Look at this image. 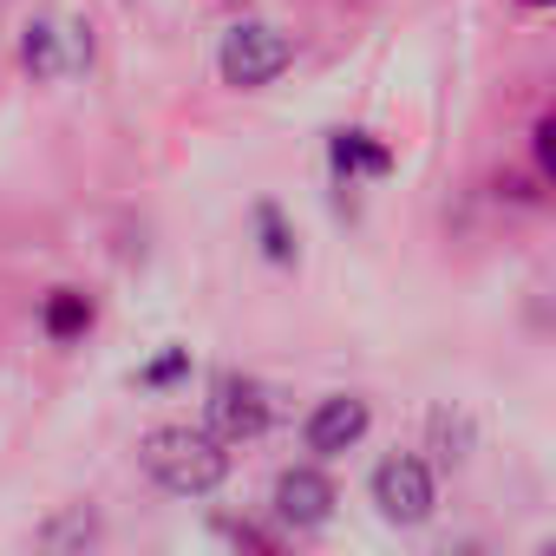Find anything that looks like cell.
<instances>
[{"mask_svg": "<svg viewBox=\"0 0 556 556\" xmlns=\"http://www.w3.org/2000/svg\"><path fill=\"white\" fill-rule=\"evenodd\" d=\"M92 328H99V302H92L86 289H53V295L40 302V334H47L53 348H79Z\"/></svg>", "mask_w": 556, "mask_h": 556, "instance_id": "cell-7", "label": "cell"}, {"mask_svg": "<svg viewBox=\"0 0 556 556\" xmlns=\"http://www.w3.org/2000/svg\"><path fill=\"white\" fill-rule=\"evenodd\" d=\"M530 157H536V177H556V125L549 118L530 125Z\"/></svg>", "mask_w": 556, "mask_h": 556, "instance_id": "cell-11", "label": "cell"}, {"mask_svg": "<svg viewBox=\"0 0 556 556\" xmlns=\"http://www.w3.org/2000/svg\"><path fill=\"white\" fill-rule=\"evenodd\" d=\"M367 426H374V406H367L361 393H328V400H315V413L302 419V445H308L315 458H341V452H354V445L367 439Z\"/></svg>", "mask_w": 556, "mask_h": 556, "instance_id": "cell-4", "label": "cell"}, {"mask_svg": "<svg viewBox=\"0 0 556 556\" xmlns=\"http://www.w3.org/2000/svg\"><path fill=\"white\" fill-rule=\"evenodd\" d=\"M517 8H530V14H543V8H556V0H517Z\"/></svg>", "mask_w": 556, "mask_h": 556, "instance_id": "cell-12", "label": "cell"}, {"mask_svg": "<svg viewBox=\"0 0 556 556\" xmlns=\"http://www.w3.org/2000/svg\"><path fill=\"white\" fill-rule=\"evenodd\" d=\"M255 223H262V249H268V262H295V236L282 229V210L262 203V210H255Z\"/></svg>", "mask_w": 556, "mask_h": 556, "instance_id": "cell-10", "label": "cell"}, {"mask_svg": "<svg viewBox=\"0 0 556 556\" xmlns=\"http://www.w3.org/2000/svg\"><path fill=\"white\" fill-rule=\"evenodd\" d=\"M289 66H295V40L282 27H268V21H236L223 34V47H216V73L236 92H262V86L282 79Z\"/></svg>", "mask_w": 556, "mask_h": 556, "instance_id": "cell-2", "label": "cell"}, {"mask_svg": "<svg viewBox=\"0 0 556 556\" xmlns=\"http://www.w3.org/2000/svg\"><path fill=\"white\" fill-rule=\"evenodd\" d=\"M210 419H216L223 439H255V432L268 426V393H262L249 374H223V380L210 387Z\"/></svg>", "mask_w": 556, "mask_h": 556, "instance_id": "cell-6", "label": "cell"}, {"mask_svg": "<svg viewBox=\"0 0 556 556\" xmlns=\"http://www.w3.org/2000/svg\"><path fill=\"white\" fill-rule=\"evenodd\" d=\"M60 27L53 21H27V34H21V66L40 79V86H53V79H66V53H60Z\"/></svg>", "mask_w": 556, "mask_h": 556, "instance_id": "cell-9", "label": "cell"}, {"mask_svg": "<svg viewBox=\"0 0 556 556\" xmlns=\"http://www.w3.org/2000/svg\"><path fill=\"white\" fill-rule=\"evenodd\" d=\"M144 471L170 491V497H210L223 478H229V452L216 432H197V426H157L144 439Z\"/></svg>", "mask_w": 556, "mask_h": 556, "instance_id": "cell-1", "label": "cell"}, {"mask_svg": "<svg viewBox=\"0 0 556 556\" xmlns=\"http://www.w3.org/2000/svg\"><path fill=\"white\" fill-rule=\"evenodd\" d=\"M374 504H380V517H387V523H400V530H419V523L439 510L432 465H426V458H413V452H393V458H380V465H374Z\"/></svg>", "mask_w": 556, "mask_h": 556, "instance_id": "cell-3", "label": "cell"}, {"mask_svg": "<svg viewBox=\"0 0 556 556\" xmlns=\"http://www.w3.org/2000/svg\"><path fill=\"white\" fill-rule=\"evenodd\" d=\"M328 157H334L341 177H387V170H393V151H387L374 131H334Z\"/></svg>", "mask_w": 556, "mask_h": 556, "instance_id": "cell-8", "label": "cell"}, {"mask_svg": "<svg viewBox=\"0 0 556 556\" xmlns=\"http://www.w3.org/2000/svg\"><path fill=\"white\" fill-rule=\"evenodd\" d=\"M334 484H328V471H315V465H289L282 478H275V491H268V510L282 517L289 530H321L328 517H334Z\"/></svg>", "mask_w": 556, "mask_h": 556, "instance_id": "cell-5", "label": "cell"}]
</instances>
